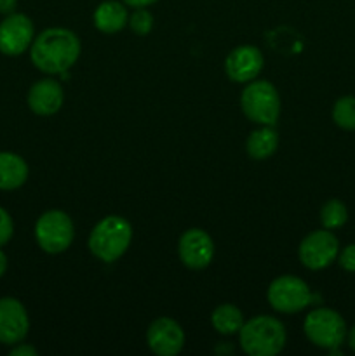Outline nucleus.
Listing matches in <instances>:
<instances>
[{"instance_id": "b1692460", "label": "nucleus", "mask_w": 355, "mask_h": 356, "mask_svg": "<svg viewBox=\"0 0 355 356\" xmlns=\"http://www.w3.org/2000/svg\"><path fill=\"white\" fill-rule=\"evenodd\" d=\"M10 356H37V350H35L31 344H24L23 341L17 344H14L13 350L9 351Z\"/></svg>"}, {"instance_id": "4be33fe9", "label": "nucleus", "mask_w": 355, "mask_h": 356, "mask_svg": "<svg viewBox=\"0 0 355 356\" xmlns=\"http://www.w3.org/2000/svg\"><path fill=\"white\" fill-rule=\"evenodd\" d=\"M14 235V222L9 212L0 207V247L6 245Z\"/></svg>"}, {"instance_id": "f257e3e1", "label": "nucleus", "mask_w": 355, "mask_h": 356, "mask_svg": "<svg viewBox=\"0 0 355 356\" xmlns=\"http://www.w3.org/2000/svg\"><path fill=\"white\" fill-rule=\"evenodd\" d=\"M80 56V40L72 30L47 28L33 38L30 58L35 68L47 75H61L68 72Z\"/></svg>"}, {"instance_id": "393cba45", "label": "nucleus", "mask_w": 355, "mask_h": 356, "mask_svg": "<svg viewBox=\"0 0 355 356\" xmlns=\"http://www.w3.org/2000/svg\"><path fill=\"white\" fill-rule=\"evenodd\" d=\"M17 0H0V14L7 16V14L16 13Z\"/></svg>"}, {"instance_id": "6e6552de", "label": "nucleus", "mask_w": 355, "mask_h": 356, "mask_svg": "<svg viewBox=\"0 0 355 356\" xmlns=\"http://www.w3.org/2000/svg\"><path fill=\"white\" fill-rule=\"evenodd\" d=\"M340 242L331 229H317L301 240L298 249L299 261L308 270H324L338 259Z\"/></svg>"}, {"instance_id": "a878e982", "label": "nucleus", "mask_w": 355, "mask_h": 356, "mask_svg": "<svg viewBox=\"0 0 355 356\" xmlns=\"http://www.w3.org/2000/svg\"><path fill=\"white\" fill-rule=\"evenodd\" d=\"M155 2H159V0H124L125 6L134 7V9H138V7H148Z\"/></svg>"}, {"instance_id": "5701e85b", "label": "nucleus", "mask_w": 355, "mask_h": 356, "mask_svg": "<svg viewBox=\"0 0 355 356\" xmlns=\"http://www.w3.org/2000/svg\"><path fill=\"white\" fill-rule=\"evenodd\" d=\"M338 261H340V266L343 268L348 273H355V243L347 245L341 254H338Z\"/></svg>"}, {"instance_id": "9d476101", "label": "nucleus", "mask_w": 355, "mask_h": 356, "mask_svg": "<svg viewBox=\"0 0 355 356\" xmlns=\"http://www.w3.org/2000/svg\"><path fill=\"white\" fill-rule=\"evenodd\" d=\"M178 254L181 263L190 270H204L214 257L212 238L200 228H190L180 236Z\"/></svg>"}, {"instance_id": "2eb2a0df", "label": "nucleus", "mask_w": 355, "mask_h": 356, "mask_svg": "<svg viewBox=\"0 0 355 356\" xmlns=\"http://www.w3.org/2000/svg\"><path fill=\"white\" fill-rule=\"evenodd\" d=\"M28 163L17 153L0 152V191H13L28 179Z\"/></svg>"}, {"instance_id": "ddd939ff", "label": "nucleus", "mask_w": 355, "mask_h": 356, "mask_svg": "<svg viewBox=\"0 0 355 356\" xmlns=\"http://www.w3.org/2000/svg\"><path fill=\"white\" fill-rule=\"evenodd\" d=\"M263 63L265 59L260 49L254 45H240L226 56L225 72L233 82L247 83L260 75Z\"/></svg>"}, {"instance_id": "423d86ee", "label": "nucleus", "mask_w": 355, "mask_h": 356, "mask_svg": "<svg viewBox=\"0 0 355 356\" xmlns=\"http://www.w3.org/2000/svg\"><path fill=\"white\" fill-rule=\"evenodd\" d=\"M75 228L70 216L63 211H47L35 225V240L47 254H61L72 245Z\"/></svg>"}, {"instance_id": "aec40b11", "label": "nucleus", "mask_w": 355, "mask_h": 356, "mask_svg": "<svg viewBox=\"0 0 355 356\" xmlns=\"http://www.w3.org/2000/svg\"><path fill=\"white\" fill-rule=\"evenodd\" d=\"M333 120L345 131H355V97L345 96L334 103Z\"/></svg>"}, {"instance_id": "f3484780", "label": "nucleus", "mask_w": 355, "mask_h": 356, "mask_svg": "<svg viewBox=\"0 0 355 356\" xmlns=\"http://www.w3.org/2000/svg\"><path fill=\"white\" fill-rule=\"evenodd\" d=\"M278 136L271 129V125L253 131L246 141V152L251 159L254 160H267L277 152Z\"/></svg>"}, {"instance_id": "7ed1b4c3", "label": "nucleus", "mask_w": 355, "mask_h": 356, "mask_svg": "<svg viewBox=\"0 0 355 356\" xmlns=\"http://www.w3.org/2000/svg\"><path fill=\"white\" fill-rule=\"evenodd\" d=\"M132 226L122 216H106L89 235V250L103 263H115L129 249Z\"/></svg>"}, {"instance_id": "4468645a", "label": "nucleus", "mask_w": 355, "mask_h": 356, "mask_svg": "<svg viewBox=\"0 0 355 356\" xmlns=\"http://www.w3.org/2000/svg\"><path fill=\"white\" fill-rule=\"evenodd\" d=\"M26 99L28 106L35 115L49 117V115H54L61 110L65 92H63V87L59 86L58 80L42 79L30 87Z\"/></svg>"}, {"instance_id": "f8f14e48", "label": "nucleus", "mask_w": 355, "mask_h": 356, "mask_svg": "<svg viewBox=\"0 0 355 356\" xmlns=\"http://www.w3.org/2000/svg\"><path fill=\"white\" fill-rule=\"evenodd\" d=\"M30 330V318L23 302L16 298L0 299V344L14 346L24 341Z\"/></svg>"}, {"instance_id": "0eeeda50", "label": "nucleus", "mask_w": 355, "mask_h": 356, "mask_svg": "<svg viewBox=\"0 0 355 356\" xmlns=\"http://www.w3.org/2000/svg\"><path fill=\"white\" fill-rule=\"evenodd\" d=\"M267 298L275 312L292 315V313L305 309L312 302V292H310L306 282H303L301 278L284 275V277H278L271 282Z\"/></svg>"}, {"instance_id": "a211bd4d", "label": "nucleus", "mask_w": 355, "mask_h": 356, "mask_svg": "<svg viewBox=\"0 0 355 356\" xmlns=\"http://www.w3.org/2000/svg\"><path fill=\"white\" fill-rule=\"evenodd\" d=\"M211 323L219 334L223 336H232L237 334L244 325V315L237 306L221 305L212 312Z\"/></svg>"}, {"instance_id": "39448f33", "label": "nucleus", "mask_w": 355, "mask_h": 356, "mask_svg": "<svg viewBox=\"0 0 355 356\" xmlns=\"http://www.w3.org/2000/svg\"><path fill=\"white\" fill-rule=\"evenodd\" d=\"M303 330L310 343L324 350H336L347 337V323L343 316L329 308H319L308 313Z\"/></svg>"}, {"instance_id": "1a4fd4ad", "label": "nucleus", "mask_w": 355, "mask_h": 356, "mask_svg": "<svg viewBox=\"0 0 355 356\" xmlns=\"http://www.w3.org/2000/svg\"><path fill=\"white\" fill-rule=\"evenodd\" d=\"M35 38L33 21L21 13L7 14L0 23V52L6 56H21L31 47Z\"/></svg>"}, {"instance_id": "6ab92c4d", "label": "nucleus", "mask_w": 355, "mask_h": 356, "mask_svg": "<svg viewBox=\"0 0 355 356\" xmlns=\"http://www.w3.org/2000/svg\"><path fill=\"white\" fill-rule=\"evenodd\" d=\"M348 211L347 205L338 198L327 200L320 209V222L326 229H338L347 222Z\"/></svg>"}, {"instance_id": "bb28decb", "label": "nucleus", "mask_w": 355, "mask_h": 356, "mask_svg": "<svg viewBox=\"0 0 355 356\" xmlns=\"http://www.w3.org/2000/svg\"><path fill=\"white\" fill-rule=\"evenodd\" d=\"M7 256H6V252H3L2 250V247H0V278L3 277V273H6L7 271Z\"/></svg>"}, {"instance_id": "9b49d317", "label": "nucleus", "mask_w": 355, "mask_h": 356, "mask_svg": "<svg viewBox=\"0 0 355 356\" xmlns=\"http://www.w3.org/2000/svg\"><path fill=\"white\" fill-rule=\"evenodd\" d=\"M146 343L155 355L176 356L184 346V332L176 320L160 316L150 323Z\"/></svg>"}, {"instance_id": "cd10ccee", "label": "nucleus", "mask_w": 355, "mask_h": 356, "mask_svg": "<svg viewBox=\"0 0 355 356\" xmlns=\"http://www.w3.org/2000/svg\"><path fill=\"white\" fill-rule=\"evenodd\" d=\"M347 341H348V346H350V350L355 351V325L352 327L350 332L347 334Z\"/></svg>"}, {"instance_id": "dca6fc26", "label": "nucleus", "mask_w": 355, "mask_h": 356, "mask_svg": "<svg viewBox=\"0 0 355 356\" xmlns=\"http://www.w3.org/2000/svg\"><path fill=\"white\" fill-rule=\"evenodd\" d=\"M94 26L103 33H117L129 23L127 9L117 0H104L94 10Z\"/></svg>"}, {"instance_id": "20e7f679", "label": "nucleus", "mask_w": 355, "mask_h": 356, "mask_svg": "<svg viewBox=\"0 0 355 356\" xmlns=\"http://www.w3.org/2000/svg\"><path fill=\"white\" fill-rule=\"evenodd\" d=\"M240 106L249 120L261 125H275L281 115V96L274 83L251 80L240 96Z\"/></svg>"}, {"instance_id": "412c9836", "label": "nucleus", "mask_w": 355, "mask_h": 356, "mask_svg": "<svg viewBox=\"0 0 355 356\" xmlns=\"http://www.w3.org/2000/svg\"><path fill=\"white\" fill-rule=\"evenodd\" d=\"M129 26L134 31L136 35H146L150 33V30L153 28V16L150 10H146L145 7H138L134 13L129 16Z\"/></svg>"}, {"instance_id": "f03ea898", "label": "nucleus", "mask_w": 355, "mask_h": 356, "mask_svg": "<svg viewBox=\"0 0 355 356\" xmlns=\"http://www.w3.org/2000/svg\"><path fill=\"white\" fill-rule=\"evenodd\" d=\"M240 346L251 356H275L281 353L287 341V332L281 320L274 316H254L244 322L239 330Z\"/></svg>"}]
</instances>
